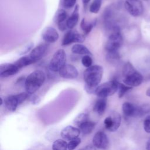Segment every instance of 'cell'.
<instances>
[{
    "label": "cell",
    "mask_w": 150,
    "mask_h": 150,
    "mask_svg": "<svg viewBox=\"0 0 150 150\" xmlns=\"http://www.w3.org/2000/svg\"><path fill=\"white\" fill-rule=\"evenodd\" d=\"M104 70L100 65H94L87 68L83 77L85 81V90L89 94L95 93L103 75Z\"/></svg>",
    "instance_id": "obj_1"
},
{
    "label": "cell",
    "mask_w": 150,
    "mask_h": 150,
    "mask_svg": "<svg viewBox=\"0 0 150 150\" xmlns=\"http://www.w3.org/2000/svg\"><path fill=\"white\" fill-rule=\"evenodd\" d=\"M45 79V74L42 70H36L30 73L25 81L26 92L29 94H33L43 85Z\"/></svg>",
    "instance_id": "obj_2"
},
{
    "label": "cell",
    "mask_w": 150,
    "mask_h": 150,
    "mask_svg": "<svg viewBox=\"0 0 150 150\" xmlns=\"http://www.w3.org/2000/svg\"><path fill=\"white\" fill-rule=\"evenodd\" d=\"M122 74L124 76L123 83L130 87H137L139 86L143 81V76L134 68L132 64L127 62L125 64Z\"/></svg>",
    "instance_id": "obj_3"
},
{
    "label": "cell",
    "mask_w": 150,
    "mask_h": 150,
    "mask_svg": "<svg viewBox=\"0 0 150 150\" xmlns=\"http://www.w3.org/2000/svg\"><path fill=\"white\" fill-rule=\"evenodd\" d=\"M122 43L123 39L119 27H111L110 33L105 45V49L107 52H118Z\"/></svg>",
    "instance_id": "obj_4"
},
{
    "label": "cell",
    "mask_w": 150,
    "mask_h": 150,
    "mask_svg": "<svg viewBox=\"0 0 150 150\" xmlns=\"http://www.w3.org/2000/svg\"><path fill=\"white\" fill-rule=\"evenodd\" d=\"M119 83L112 80L98 86L95 91V94L99 98H107L113 95L118 89Z\"/></svg>",
    "instance_id": "obj_5"
},
{
    "label": "cell",
    "mask_w": 150,
    "mask_h": 150,
    "mask_svg": "<svg viewBox=\"0 0 150 150\" xmlns=\"http://www.w3.org/2000/svg\"><path fill=\"white\" fill-rule=\"evenodd\" d=\"M66 54L64 50L59 49L53 55L49 63V69L51 71L56 72L66 64Z\"/></svg>",
    "instance_id": "obj_6"
},
{
    "label": "cell",
    "mask_w": 150,
    "mask_h": 150,
    "mask_svg": "<svg viewBox=\"0 0 150 150\" xmlns=\"http://www.w3.org/2000/svg\"><path fill=\"white\" fill-rule=\"evenodd\" d=\"M121 121L120 114L116 111H112L110 115L107 117L104 120V124L105 128L110 132L116 131L120 127Z\"/></svg>",
    "instance_id": "obj_7"
},
{
    "label": "cell",
    "mask_w": 150,
    "mask_h": 150,
    "mask_svg": "<svg viewBox=\"0 0 150 150\" xmlns=\"http://www.w3.org/2000/svg\"><path fill=\"white\" fill-rule=\"evenodd\" d=\"M124 6L128 12L134 17L139 16L144 12V6L140 0H126Z\"/></svg>",
    "instance_id": "obj_8"
},
{
    "label": "cell",
    "mask_w": 150,
    "mask_h": 150,
    "mask_svg": "<svg viewBox=\"0 0 150 150\" xmlns=\"http://www.w3.org/2000/svg\"><path fill=\"white\" fill-rule=\"evenodd\" d=\"M85 40V37L84 35L80 34L76 30H70L66 33L63 40V46H68L73 43H83Z\"/></svg>",
    "instance_id": "obj_9"
},
{
    "label": "cell",
    "mask_w": 150,
    "mask_h": 150,
    "mask_svg": "<svg viewBox=\"0 0 150 150\" xmlns=\"http://www.w3.org/2000/svg\"><path fill=\"white\" fill-rule=\"evenodd\" d=\"M93 145L100 149H106L109 146V139L103 131L96 132L93 138Z\"/></svg>",
    "instance_id": "obj_10"
},
{
    "label": "cell",
    "mask_w": 150,
    "mask_h": 150,
    "mask_svg": "<svg viewBox=\"0 0 150 150\" xmlns=\"http://www.w3.org/2000/svg\"><path fill=\"white\" fill-rule=\"evenodd\" d=\"M59 76L66 79H76L79 74L76 67L70 64H66L59 71Z\"/></svg>",
    "instance_id": "obj_11"
},
{
    "label": "cell",
    "mask_w": 150,
    "mask_h": 150,
    "mask_svg": "<svg viewBox=\"0 0 150 150\" xmlns=\"http://www.w3.org/2000/svg\"><path fill=\"white\" fill-rule=\"evenodd\" d=\"M68 15L64 9H59L55 13L54 20L57 24L58 28L61 31L66 30L68 28L67 26V20Z\"/></svg>",
    "instance_id": "obj_12"
},
{
    "label": "cell",
    "mask_w": 150,
    "mask_h": 150,
    "mask_svg": "<svg viewBox=\"0 0 150 150\" xmlns=\"http://www.w3.org/2000/svg\"><path fill=\"white\" fill-rule=\"evenodd\" d=\"M122 110L126 117H139V108L129 102H125L122 105Z\"/></svg>",
    "instance_id": "obj_13"
},
{
    "label": "cell",
    "mask_w": 150,
    "mask_h": 150,
    "mask_svg": "<svg viewBox=\"0 0 150 150\" xmlns=\"http://www.w3.org/2000/svg\"><path fill=\"white\" fill-rule=\"evenodd\" d=\"M42 39L47 43H54L56 42L59 38V35L56 29L51 26L46 27L42 32Z\"/></svg>",
    "instance_id": "obj_14"
},
{
    "label": "cell",
    "mask_w": 150,
    "mask_h": 150,
    "mask_svg": "<svg viewBox=\"0 0 150 150\" xmlns=\"http://www.w3.org/2000/svg\"><path fill=\"white\" fill-rule=\"evenodd\" d=\"M47 49L48 45L47 44H39V45L32 49V50L30 52L29 56L35 63L45 56Z\"/></svg>",
    "instance_id": "obj_15"
},
{
    "label": "cell",
    "mask_w": 150,
    "mask_h": 150,
    "mask_svg": "<svg viewBox=\"0 0 150 150\" xmlns=\"http://www.w3.org/2000/svg\"><path fill=\"white\" fill-rule=\"evenodd\" d=\"M80 130L73 126H67L64 128L60 132L61 137L65 140L71 141L78 138Z\"/></svg>",
    "instance_id": "obj_16"
},
{
    "label": "cell",
    "mask_w": 150,
    "mask_h": 150,
    "mask_svg": "<svg viewBox=\"0 0 150 150\" xmlns=\"http://www.w3.org/2000/svg\"><path fill=\"white\" fill-rule=\"evenodd\" d=\"M19 69L14 63H4L0 66V76L1 77H7L16 74Z\"/></svg>",
    "instance_id": "obj_17"
},
{
    "label": "cell",
    "mask_w": 150,
    "mask_h": 150,
    "mask_svg": "<svg viewBox=\"0 0 150 150\" xmlns=\"http://www.w3.org/2000/svg\"><path fill=\"white\" fill-rule=\"evenodd\" d=\"M79 18V5H76L71 15L67 20V26L69 29H73L77 25Z\"/></svg>",
    "instance_id": "obj_18"
},
{
    "label": "cell",
    "mask_w": 150,
    "mask_h": 150,
    "mask_svg": "<svg viewBox=\"0 0 150 150\" xmlns=\"http://www.w3.org/2000/svg\"><path fill=\"white\" fill-rule=\"evenodd\" d=\"M4 103L6 108L11 112L15 111L18 105H19L18 100L16 95H11L8 96L5 98Z\"/></svg>",
    "instance_id": "obj_19"
},
{
    "label": "cell",
    "mask_w": 150,
    "mask_h": 150,
    "mask_svg": "<svg viewBox=\"0 0 150 150\" xmlns=\"http://www.w3.org/2000/svg\"><path fill=\"white\" fill-rule=\"evenodd\" d=\"M107 107L106 98H99L95 103L93 107V111L98 115L104 114Z\"/></svg>",
    "instance_id": "obj_20"
},
{
    "label": "cell",
    "mask_w": 150,
    "mask_h": 150,
    "mask_svg": "<svg viewBox=\"0 0 150 150\" xmlns=\"http://www.w3.org/2000/svg\"><path fill=\"white\" fill-rule=\"evenodd\" d=\"M71 52L74 54H81V55H91V52L89 49L84 45L80 43L74 45L71 47Z\"/></svg>",
    "instance_id": "obj_21"
},
{
    "label": "cell",
    "mask_w": 150,
    "mask_h": 150,
    "mask_svg": "<svg viewBox=\"0 0 150 150\" xmlns=\"http://www.w3.org/2000/svg\"><path fill=\"white\" fill-rule=\"evenodd\" d=\"M34 61L30 58L29 56H25L21 57L18 60H17L15 63L14 64L19 69H21L22 67H26L29 66L31 64L34 63Z\"/></svg>",
    "instance_id": "obj_22"
},
{
    "label": "cell",
    "mask_w": 150,
    "mask_h": 150,
    "mask_svg": "<svg viewBox=\"0 0 150 150\" xmlns=\"http://www.w3.org/2000/svg\"><path fill=\"white\" fill-rule=\"evenodd\" d=\"M95 122L88 120L79 127V129L83 134H88L92 132V131L95 127Z\"/></svg>",
    "instance_id": "obj_23"
},
{
    "label": "cell",
    "mask_w": 150,
    "mask_h": 150,
    "mask_svg": "<svg viewBox=\"0 0 150 150\" xmlns=\"http://www.w3.org/2000/svg\"><path fill=\"white\" fill-rule=\"evenodd\" d=\"M96 25V21H92V22H87L85 18H83L80 23V27L81 29L84 31V33L87 35L89 33L94 25Z\"/></svg>",
    "instance_id": "obj_24"
},
{
    "label": "cell",
    "mask_w": 150,
    "mask_h": 150,
    "mask_svg": "<svg viewBox=\"0 0 150 150\" xmlns=\"http://www.w3.org/2000/svg\"><path fill=\"white\" fill-rule=\"evenodd\" d=\"M53 150H67V143L61 139H58L54 141L52 145Z\"/></svg>",
    "instance_id": "obj_25"
},
{
    "label": "cell",
    "mask_w": 150,
    "mask_h": 150,
    "mask_svg": "<svg viewBox=\"0 0 150 150\" xmlns=\"http://www.w3.org/2000/svg\"><path fill=\"white\" fill-rule=\"evenodd\" d=\"M88 120V115L87 113H81L79 114L74 120V124L79 128L84 122Z\"/></svg>",
    "instance_id": "obj_26"
},
{
    "label": "cell",
    "mask_w": 150,
    "mask_h": 150,
    "mask_svg": "<svg viewBox=\"0 0 150 150\" xmlns=\"http://www.w3.org/2000/svg\"><path fill=\"white\" fill-rule=\"evenodd\" d=\"M102 4L101 0H94L90 6V11L93 13H97Z\"/></svg>",
    "instance_id": "obj_27"
},
{
    "label": "cell",
    "mask_w": 150,
    "mask_h": 150,
    "mask_svg": "<svg viewBox=\"0 0 150 150\" xmlns=\"http://www.w3.org/2000/svg\"><path fill=\"white\" fill-rule=\"evenodd\" d=\"M132 88V87L128 86L125 84L120 83L118 85V97L122 98L128 91Z\"/></svg>",
    "instance_id": "obj_28"
},
{
    "label": "cell",
    "mask_w": 150,
    "mask_h": 150,
    "mask_svg": "<svg viewBox=\"0 0 150 150\" xmlns=\"http://www.w3.org/2000/svg\"><path fill=\"white\" fill-rule=\"evenodd\" d=\"M139 108V117H141L148 113H150V104L145 103L141 106Z\"/></svg>",
    "instance_id": "obj_29"
},
{
    "label": "cell",
    "mask_w": 150,
    "mask_h": 150,
    "mask_svg": "<svg viewBox=\"0 0 150 150\" xmlns=\"http://www.w3.org/2000/svg\"><path fill=\"white\" fill-rule=\"evenodd\" d=\"M90 56L91 55H88V54L84 55L82 57V59H81L82 64L87 68H88L92 66L93 59Z\"/></svg>",
    "instance_id": "obj_30"
},
{
    "label": "cell",
    "mask_w": 150,
    "mask_h": 150,
    "mask_svg": "<svg viewBox=\"0 0 150 150\" xmlns=\"http://www.w3.org/2000/svg\"><path fill=\"white\" fill-rule=\"evenodd\" d=\"M120 56L118 52H107L106 58L108 62H114L117 60L120 59Z\"/></svg>",
    "instance_id": "obj_31"
},
{
    "label": "cell",
    "mask_w": 150,
    "mask_h": 150,
    "mask_svg": "<svg viewBox=\"0 0 150 150\" xmlns=\"http://www.w3.org/2000/svg\"><path fill=\"white\" fill-rule=\"evenodd\" d=\"M81 142V139L80 138H77L73 140L70 141L67 144L68 150H74Z\"/></svg>",
    "instance_id": "obj_32"
},
{
    "label": "cell",
    "mask_w": 150,
    "mask_h": 150,
    "mask_svg": "<svg viewBox=\"0 0 150 150\" xmlns=\"http://www.w3.org/2000/svg\"><path fill=\"white\" fill-rule=\"evenodd\" d=\"M144 129L147 133L150 134V115H148L144 120Z\"/></svg>",
    "instance_id": "obj_33"
},
{
    "label": "cell",
    "mask_w": 150,
    "mask_h": 150,
    "mask_svg": "<svg viewBox=\"0 0 150 150\" xmlns=\"http://www.w3.org/2000/svg\"><path fill=\"white\" fill-rule=\"evenodd\" d=\"M28 96H29V94L27 92H23V93H21L16 94V96L18 100L19 104H21L23 101H25L28 98Z\"/></svg>",
    "instance_id": "obj_34"
},
{
    "label": "cell",
    "mask_w": 150,
    "mask_h": 150,
    "mask_svg": "<svg viewBox=\"0 0 150 150\" xmlns=\"http://www.w3.org/2000/svg\"><path fill=\"white\" fill-rule=\"evenodd\" d=\"M76 1L77 0H63V4L66 8H71L75 5Z\"/></svg>",
    "instance_id": "obj_35"
},
{
    "label": "cell",
    "mask_w": 150,
    "mask_h": 150,
    "mask_svg": "<svg viewBox=\"0 0 150 150\" xmlns=\"http://www.w3.org/2000/svg\"><path fill=\"white\" fill-rule=\"evenodd\" d=\"M30 101L33 104H38L40 101V98L37 95H33L30 97Z\"/></svg>",
    "instance_id": "obj_36"
},
{
    "label": "cell",
    "mask_w": 150,
    "mask_h": 150,
    "mask_svg": "<svg viewBox=\"0 0 150 150\" xmlns=\"http://www.w3.org/2000/svg\"><path fill=\"white\" fill-rule=\"evenodd\" d=\"M81 150H96L93 145H87L84 149Z\"/></svg>",
    "instance_id": "obj_37"
},
{
    "label": "cell",
    "mask_w": 150,
    "mask_h": 150,
    "mask_svg": "<svg viewBox=\"0 0 150 150\" xmlns=\"http://www.w3.org/2000/svg\"><path fill=\"white\" fill-rule=\"evenodd\" d=\"M145 149L146 150H150V137L148 139L146 145H145Z\"/></svg>",
    "instance_id": "obj_38"
},
{
    "label": "cell",
    "mask_w": 150,
    "mask_h": 150,
    "mask_svg": "<svg viewBox=\"0 0 150 150\" xmlns=\"http://www.w3.org/2000/svg\"><path fill=\"white\" fill-rule=\"evenodd\" d=\"M146 95L148 96V97H150V87L148 88L146 91Z\"/></svg>",
    "instance_id": "obj_39"
},
{
    "label": "cell",
    "mask_w": 150,
    "mask_h": 150,
    "mask_svg": "<svg viewBox=\"0 0 150 150\" xmlns=\"http://www.w3.org/2000/svg\"><path fill=\"white\" fill-rule=\"evenodd\" d=\"M82 1L84 5H87L90 2V0H82Z\"/></svg>",
    "instance_id": "obj_40"
},
{
    "label": "cell",
    "mask_w": 150,
    "mask_h": 150,
    "mask_svg": "<svg viewBox=\"0 0 150 150\" xmlns=\"http://www.w3.org/2000/svg\"><path fill=\"white\" fill-rule=\"evenodd\" d=\"M80 150H81V149H80Z\"/></svg>",
    "instance_id": "obj_41"
}]
</instances>
